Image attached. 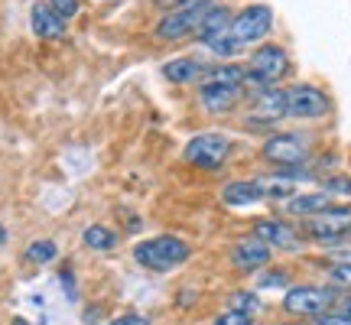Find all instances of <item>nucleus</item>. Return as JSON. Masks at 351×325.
Masks as SVG:
<instances>
[{
    "label": "nucleus",
    "mask_w": 351,
    "mask_h": 325,
    "mask_svg": "<svg viewBox=\"0 0 351 325\" xmlns=\"http://www.w3.org/2000/svg\"><path fill=\"white\" fill-rule=\"evenodd\" d=\"M134 257H137L140 267L147 270H173L179 263H186L192 257V248H189L182 238H173V234H160V238H150V241H140L134 248Z\"/></svg>",
    "instance_id": "obj_1"
},
{
    "label": "nucleus",
    "mask_w": 351,
    "mask_h": 325,
    "mask_svg": "<svg viewBox=\"0 0 351 325\" xmlns=\"http://www.w3.org/2000/svg\"><path fill=\"white\" fill-rule=\"evenodd\" d=\"M215 0H192L189 7H182V10H173L166 13L163 20L156 23V36L166 39V43H176V39H186V36H199L202 23H205V16L212 13Z\"/></svg>",
    "instance_id": "obj_2"
},
{
    "label": "nucleus",
    "mask_w": 351,
    "mask_h": 325,
    "mask_svg": "<svg viewBox=\"0 0 351 325\" xmlns=\"http://www.w3.org/2000/svg\"><path fill=\"white\" fill-rule=\"evenodd\" d=\"M335 302H339V289L335 287H293L287 296H283V309H287L289 315L319 319V315H326Z\"/></svg>",
    "instance_id": "obj_3"
},
{
    "label": "nucleus",
    "mask_w": 351,
    "mask_h": 325,
    "mask_svg": "<svg viewBox=\"0 0 351 325\" xmlns=\"http://www.w3.org/2000/svg\"><path fill=\"white\" fill-rule=\"evenodd\" d=\"M270 29H274V10H270L267 3H251V7H244V10L234 13L228 33H231L234 43L251 46V43H261Z\"/></svg>",
    "instance_id": "obj_4"
},
{
    "label": "nucleus",
    "mask_w": 351,
    "mask_h": 325,
    "mask_svg": "<svg viewBox=\"0 0 351 325\" xmlns=\"http://www.w3.org/2000/svg\"><path fill=\"white\" fill-rule=\"evenodd\" d=\"M302 231L309 234L313 241H341L351 234V205H328L326 212L313 215L302 221Z\"/></svg>",
    "instance_id": "obj_5"
},
{
    "label": "nucleus",
    "mask_w": 351,
    "mask_h": 325,
    "mask_svg": "<svg viewBox=\"0 0 351 325\" xmlns=\"http://www.w3.org/2000/svg\"><path fill=\"white\" fill-rule=\"evenodd\" d=\"M228 153H231V140L225 134H199V137H192L186 143L182 156L199 169H218L228 160Z\"/></svg>",
    "instance_id": "obj_6"
},
{
    "label": "nucleus",
    "mask_w": 351,
    "mask_h": 325,
    "mask_svg": "<svg viewBox=\"0 0 351 325\" xmlns=\"http://www.w3.org/2000/svg\"><path fill=\"white\" fill-rule=\"evenodd\" d=\"M328 108H332L328 95L315 85H293L287 91V117L315 121V117H326Z\"/></svg>",
    "instance_id": "obj_7"
},
{
    "label": "nucleus",
    "mask_w": 351,
    "mask_h": 325,
    "mask_svg": "<svg viewBox=\"0 0 351 325\" xmlns=\"http://www.w3.org/2000/svg\"><path fill=\"white\" fill-rule=\"evenodd\" d=\"M309 156V147L300 134H274V137L263 143V160L276 162L283 169H300Z\"/></svg>",
    "instance_id": "obj_8"
},
{
    "label": "nucleus",
    "mask_w": 351,
    "mask_h": 325,
    "mask_svg": "<svg viewBox=\"0 0 351 325\" xmlns=\"http://www.w3.org/2000/svg\"><path fill=\"white\" fill-rule=\"evenodd\" d=\"M251 72L261 78L263 85H274L280 78L289 72V56L283 46H276V43H267L261 49L251 56Z\"/></svg>",
    "instance_id": "obj_9"
},
{
    "label": "nucleus",
    "mask_w": 351,
    "mask_h": 325,
    "mask_svg": "<svg viewBox=\"0 0 351 325\" xmlns=\"http://www.w3.org/2000/svg\"><path fill=\"white\" fill-rule=\"evenodd\" d=\"M283 117H287V91L270 88V91L257 95L254 111L247 114V127L251 130H263V127H270V124H280Z\"/></svg>",
    "instance_id": "obj_10"
},
{
    "label": "nucleus",
    "mask_w": 351,
    "mask_h": 325,
    "mask_svg": "<svg viewBox=\"0 0 351 325\" xmlns=\"http://www.w3.org/2000/svg\"><path fill=\"white\" fill-rule=\"evenodd\" d=\"M231 263L244 270V274H254V270H263L270 263V248L263 244L261 238H241L234 248H231Z\"/></svg>",
    "instance_id": "obj_11"
},
{
    "label": "nucleus",
    "mask_w": 351,
    "mask_h": 325,
    "mask_svg": "<svg viewBox=\"0 0 351 325\" xmlns=\"http://www.w3.org/2000/svg\"><path fill=\"white\" fill-rule=\"evenodd\" d=\"M202 108L208 114H228L231 108H238L241 101V88L238 85H218V82H205L202 85Z\"/></svg>",
    "instance_id": "obj_12"
},
{
    "label": "nucleus",
    "mask_w": 351,
    "mask_h": 325,
    "mask_svg": "<svg viewBox=\"0 0 351 325\" xmlns=\"http://www.w3.org/2000/svg\"><path fill=\"white\" fill-rule=\"evenodd\" d=\"M29 23H33V33H36L39 39H62L65 29H69V23L52 10L46 0L33 3V10H29Z\"/></svg>",
    "instance_id": "obj_13"
},
{
    "label": "nucleus",
    "mask_w": 351,
    "mask_h": 325,
    "mask_svg": "<svg viewBox=\"0 0 351 325\" xmlns=\"http://www.w3.org/2000/svg\"><path fill=\"white\" fill-rule=\"evenodd\" d=\"M254 238H261L267 248H296L300 238H296V231L287 225V221H280V218H261L257 225H254Z\"/></svg>",
    "instance_id": "obj_14"
},
{
    "label": "nucleus",
    "mask_w": 351,
    "mask_h": 325,
    "mask_svg": "<svg viewBox=\"0 0 351 325\" xmlns=\"http://www.w3.org/2000/svg\"><path fill=\"white\" fill-rule=\"evenodd\" d=\"M221 202L231 205V208H247V205H257L263 202V192L257 186V179H234L221 189Z\"/></svg>",
    "instance_id": "obj_15"
},
{
    "label": "nucleus",
    "mask_w": 351,
    "mask_h": 325,
    "mask_svg": "<svg viewBox=\"0 0 351 325\" xmlns=\"http://www.w3.org/2000/svg\"><path fill=\"white\" fill-rule=\"evenodd\" d=\"M328 205H332V195H326V192H306V195H293V199L283 205L287 208V215H296V218H313V215L326 212Z\"/></svg>",
    "instance_id": "obj_16"
},
{
    "label": "nucleus",
    "mask_w": 351,
    "mask_h": 325,
    "mask_svg": "<svg viewBox=\"0 0 351 325\" xmlns=\"http://www.w3.org/2000/svg\"><path fill=\"white\" fill-rule=\"evenodd\" d=\"M231 20H234V16H231V10H228V7H221V3H215L212 13L205 16V23H202V29H199V39L208 46L212 39L225 36L228 29H231Z\"/></svg>",
    "instance_id": "obj_17"
},
{
    "label": "nucleus",
    "mask_w": 351,
    "mask_h": 325,
    "mask_svg": "<svg viewBox=\"0 0 351 325\" xmlns=\"http://www.w3.org/2000/svg\"><path fill=\"white\" fill-rule=\"evenodd\" d=\"M293 182H296V179H289L287 173L283 176H257V186H261L263 199H276V202L293 199Z\"/></svg>",
    "instance_id": "obj_18"
},
{
    "label": "nucleus",
    "mask_w": 351,
    "mask_h": 325,
    "mask_svg": "<svg viewBox=\"0 0 351 325\" xmlns=\"http://www.w3.org/2000/svg\"><path fill=\"white\" fill-rule=\"evenodd\" d=\"M163 75L169 78V82H176V85H186V82H192V78L202 75V65L195 62V59L182 56V59H173V62L163 65Z\"/></svg>",
    "instance_id": "obj_19"
},
{
    "label": "nucleus",
    "mask_w": 351,
    "mask_h": 325,
    "mask_svg": "<svg viewBox=\"0 0 351 325\" xmlns=\"http://www.w3.org/2000/svg\"><path fill=\"white\" fill-rule=\"evenodd\" d=\"M82 241H85V248H91V250H111L114 244H117V234L104 225H91V228H85Z\"/></svg>",
    "instance_id": "obj_20"
},
{
    "label": "nucleus",
    "mask_w": 351,
    "mask_h": 325,
    "mask_svg": "<svg viewBox=\"0 0 351 325\" xmlns=\"http://www.w3.org/2000/svg\"><path fill=\"white\" fill-rule=\"evenodd\" d=\"M228 309L231 313H241V315H251L261 309V300H257V293H251V289H238V293H231L228 296Z\"/></svg>",
    "instance_id": "obj_21"
},
{
    "label": "nucleus",
    "mask_w": 351,
    "mask_h": 325,
    "mask_svg": "<svg viewBox=\"0 0 351 325\" xmlns=\"http://www.w3.org/2000/svg\"><path fill=\"white\" fill-rule=\"evenodd\" d=\"M59 257V248H56V241L43 238V241H33L29 248H26V261L29 263H52Z\"/></svg>",
    "instance_id": "obj_22"
},
{
    "label": "nucleus",
    "mask_w": 351,
    "mask_h": 325,
    "mask_svg": "<svg viewBox=\"0 0 351 325\" xmlns=\"http://www.w3.org/2000/svg\"><path fill=\"white\" fill-rule=\"evenodd\" d=\"M244 78H247V72L241 69V65H218L212 75H208V82H218V85H238L244 88Z\"/></svg>",
    "instance_id": "obj_23"
},
{
    "label": "nucleus",
    "mask_w": 351,
    "mask_h": 325,
    "mask_svg": "<svg viewBox=\"0 0 351 325\" xmlns=\"http://www.w3.org/2000/svg\"><path fill=\"white\" fill-rule=\"evenodd\" d=\"M322 192L326 195H345V199H351V176H326L322 179Z\"/></svg>",
    "instance_id": "obj_24"
},
{
    "label": "nucleus",
    "mask_w": 351,
    "mask_h": 325,
    "mask_svg": "<svg viewBox=\"0 0 351 325\" xmlns=\"http://www.w3.org/2000/svg\"><path fill=\"white\" fill-rule=\"evenodd\" d=\"M328 280H332V287L335 289H351V261L335 263V267H332V274H328Z\"/></svg>",
    "instance_id": "obj_25"
},
{
    "label": "nucleus",
    "mask_w": 351,
    "mask_h": 325,
    "mask_svg": "<svg viewBox=\"0 0 351 325\" xmlns=\"http://www.w3.org/2000/svg\"><path fill=\"white\" fill-rule=\"evenodd\" d=\"M287 283H289V274H287V270H267V274H261V280H257V287H261V289L287 287Z\"/></svg>",
    "instance_id": "obj_26"
},
{
    "label": "nucleus",
    "mask_w": 351,
    "mask_h": 325,
    "mask_svg": "<svg viewBox=\"0 0 351 325\" xmlns=\"http://www.w3.org/2000/svg\"><path fill=\"white\" fill-rule=\"evenodd\" d=\"M46 3H49L52 10L62 16V20H72V16L78 13V7H82V0H46Z\"/></svg>",
    "instance_id": "obj_27"
},
{
    "label": "nucleus",
    "mask_w": 351,
    "mask_h": 325,
    "mask_svg": "<svg viewBox=\"0 0 351 325\" xmlns=\"http://www.w3.org/2000/svg\"><path fill=\"white\" fill-rule=\"evenodd\" d=\"M215 325H257V322H254L251 315H241V313H231V309H228V313H221L215 319Z\"/></svg>",
    "instance_id": "obj_28"
},
{
    "label": "nucleus",
    "mask_w": 351,
    "mask_h": 325,
    "mask_svg": "<svg viewBox=\"0 0 351 325\" xmlns=\"http://www.w3.org/2000/svg\"><path fill=\"white\" fill-rule=\"evenodd\" d=\"M319 325H351V315H345V313H326V315H319Z\"/></svg>",
    "instance_id": "obj_29"
},
{
    "label": "nucleus",
    "mask_w": 351,
    "mask_h": 325,
    "mask_svg": "<svg viewBox=\"0 0 351 325\" xmlns=\"http://www.w3.org/2000/svg\"><path fill=\"white\" fill-rule=\"evenodd\" d=\"M111 325H150L147 315H121V319H114Z\"/></svg>",
    "instance_id": "obj_30"
},
{
    "label": "nucleus",
    "mask_w": 351,
    "mask_h": 325,
    "mask_svg": "<svg viewBox=\"0 0 351 325\" xmlns=\"http://www.w3.org/2000/svg\"><path fill=\"white\" fill-rule=\"evenodd\" d=\"M335 313L351 315V296H341V300H339V309H335Z\"/></svg>",
    "instance_id": "obj_31"
},
{
    "label": "nucleus",
    "mask_w": 351,
    "mask_h": 325,
    "mask_svg": "<svg viewBox=\"0 0 351 325\" xmlns=\"http://www.w3.org/2000/svg\"><path fill=\"white\" fill-rule=\"evenodd\" d=\"M160 7H189L192 0H156Z\"/></svg>",
    "instance_id": "obj_32"
},
{
    "label": "nucleus",
    "mask_w": 351,
    "mask_h": 325,
    "mask_svg": "<svg viewBox=\"0 0 351 325\" xmlns=\"http://www.w3.org/2000/svg\"><path fill=\"white\" fill-rule=\"evenodd\" d=\"M3 244H7V228L0 225V248H3Z\"/></svg>",
    "instance_id": "obj_33"
},
{
    "label": "nucleus",
    "mask_w": 351,
    "mask_h": 325,
    "mask_svg": "<svg viewBox=\"0 0 351 325\" xmlns=\"http://www.w3.org/2000/svg\"><path fill=\"white\" fill-rule=\"evenodd\" d=\"M13 325H29V322L26 319H13Z\"/></svg>",
    "instance_id": "obj_34"
},
{
    "label": "nucleus",
    "mask_w": 351,
    "mask_h": 325,
    "mask_svg": "<svg viewBox=\"0 0 351 325\" xmlns=\"http://www.w3.org/2000/svg\"><path fill=\"white\" fill-rule=\"evenodd\" d=\"M283 325H296V322H283Z\"/></svg>",
    "instance_id": "obj_35"
}]
</instances>
